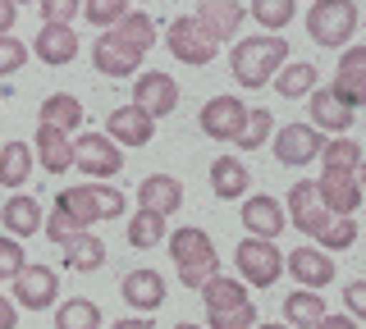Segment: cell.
<instances>
[{
	"instance_id": "cell-1",
	"label": "cell",
	"mask_w": 366,
	"mask_h": 329,
	"mask_svg": "<svg viewBox=\"0 0 366 329\" xmlns=\"http://www.w3.org/2000/svg\"><path fill=\"white\" fill-rule=\"evenodd\" d=\"M289 41L284 37H243L234 41V55H229V74H234L238 87H247V92H257V87H266L274 74L289 64Z\"/></svg>"
},
{
	"instance_id": "cell-20",
	"label": "cell",
	"mask_w": 366,
	"mask_h": 329,
	"mask_svg": "<svg viewBox=\"0 0 366 329\" xmlns=\"http://www.w3.org/2000/svg\"><path fill=\"white\" fill-rule=\"evenodd\" d=\"M137 201H142L137 211H152L160 220H169V215L183 206V183L174 174H147L142 183H137Z\"/></svg>"
},
{
	"instance_id": "cell-32",
	"label": "cell",
	"mask_w": 366,
	"mask_h": 329,
	"mask_svg": "<svg viewBox=\"0 0 366 329\" xmlns=\"http://www.w3.org/2000/svg\"><path fill=\"white\" fill-rule=\"evenodd\" d=\"M316 78L320 74H316L312 60H289L280 74L270 78V83H274V92H280L284 101H297V96H312L316 92Z\"/></svg>"
},
{
	"instance_id": "cell-25",
	"label": "cell",
	"mask_w": 366,
	"mask_h": 329,
	"mask_svg": "<svg viewBox=\"0 0 366 329\" xmlns=\"http://www.w3.org/2000/svg\"><path fill=\"white\" fill-rule=\"evenodd\" d=\"M280 311H284V325H289V329H316V325L330 315V306H325V298H320V293L293 288L289 298H284Z\"/></svg>"
},
{
	"instance_id": "cell-4",
	"label": "cell",
	"mask_w": 366,
	"mask_h": 329,
	"mask_svg": "<svg viewBox=\"0 0 366 329\" xmlns=\"http://www.w3.org/2000/svg\"><path fill=\"white\" fill-rule=\"evenodd\" d=\"M362 24V9L352 0H316L307 5V32L316 46H348Z\"/></svg>"
},
{
	"instance_id": "cell-9",
	"label": "cell",
	"mask_w": 366,
	"mask_h": 329,
	"mask_svg": "<svg viewBox=\"0 0 366 329\" xmlns=\"http://www.w3.org/2000/svg\"><path fill=\"white\" fill-rule=\"evenodd\" d=\"M129 106H137L147 119H165V115L179 110V83L165 69H147V74H137Z\"/></svg>"
},
{
	"instance_id": "cell-8",
	"label": "cell",
	"mask_w": 366,
	"mask_h": 329,
	"mask_svg": "<svg viewBox=\"0 0 366 329\" xmlns=\"http://www.w3.org/2000/svg\"><path fill=\"white\" fill-rule=\"evenodd\" d=\"M74 169H83L92 183H101V178H114L124 169V151L106 133H83V138L74 142Z\"/></svg>"
},
{
	"instance_id": "cell-28",
	"label": "cell",
	"mask_w": 366,
	"mask_h": 329,
	"mask_svg": "<svg viewBox=\"0 0 366 329\" xmlns=\"http://www.w3.org/2000/svg\"><path fill=\"white\" fill-rule=\"evenodd\" d=\"M110 37H119L129 51H137V55L147 60V51L156 46V19L147 14V9H129V14H124L119 24L110 28Z\"/></svg>"
},
{
	"instance_id": "cell-22",
	"label": "cell",
	"mask_w": 366,
	"mask_h": 329,
	"mask_svg": "<svg viewBox=\"0 0 366 329\" xmlns=\"http://www.w3.org/2000/svg\"><path fill=\"white\" fill-rule=\"evenodd\" d=\"M307 101H312V128H325L330 138H343V128H352V119H357V110H348L330 87H316Z\"/></svg>"
},
{
	"instance_id": "cell-41",
	"label": "cell",
	"mask_w": 366,
	"mask_h": 329,
	"mask_svg": "<svg viewBox=\"0 0 366 329\" xmlns=\"http://www.w3.org/2000/svg\"><path fill=\"white\" fill-rule=\"evenodd\" d=\"M206 329H257V306H234V311H215L206 315Z\"/></svg>"
},
{
	"instance_id": "cell-49",
	"label": "cell",
	"mask_w": 366,
	"mask_h": 329,
	"mask_svg": "<svg viewBox=\"0 0 366 329\" xmlns=\"http://www.w3.org/2000/svg\"><path fill=\"white\" fill-rule=\"evenodd\" d=\"M110 329H156L152 315H124V320H114Z\"/></svg>"
},
{
	"instance_id": "cell-39",
	"label": "cell",
	"mask_w": 366,
	"mask_h": 329,
	"mask_svg": "<svg viewBox=\"0 0 366 329\" xmlns=\"http://www.w3.org/2000/svg\"><path fill=\"white\" fill-rule=\"evenodd\" d=\"M78 14H83L92 28L110 32L124 14H129V5H124V0H83V5H78Z\"/></svg>"
},
{
	"instance_id": "cell-29",
	"label": "cell",
	"mask_w": 366,
	"mask_h": 329,
	"mask_svg": "<svg viewBox=\"0 0 366 329\" xmlns=\"http://www.w3.org/2000/svg\"><path fill=\"white\" fill-rule=\"evenodd\" d=\"M320 174H362V146L352 138H325L320 142Z\"/></svg>"
},
{
	"instance_id": "cell-2",
	"label": "cell",
	"mask_w": 366,
	"mask_h": 329,
	"mask_svg": "<svg viewBox=\"0 0 366 329\" xmlns=\"http://www.w3.org/2000/svg\"><path fill=\"white\" fill-rule=\"evenodd\" d=\"M169 238V260H174L183 288H202L211 275H220V252H215L211 233L197 229V224H183V229L165 233Z\"/></svg>"
},
{
	"instance_id": "cell-43",
	"label": "cell",
	"mask_w": 366,
	"mask_h": 329,
	"mask_svg": "<svg viewBox=\"0 0 366 329\" xmlns=\"http://www.w3.org/2000/svg\"><path fill=\"white\" fill-rule=\"evenodd\" d=\"M41 229H46V238H51V243H69V238H78V233H83V229H78V224L74 220H69V215H60V211H51V215H46V220H41Z\"/></svg>"
},
{
	"instance_id": "cell-50",
	"label": "cell",
	"mask_w": 366,
	"mask_h": 329,
	"mask_svg": "<svg viewBox=\"0 0 366 329\" xmlns=\"http://www.w3.org/2000/svg\"><path fill=\"white\" fill-rule=\"evenodd\" d=\"M316 329H357V320H348V315H335V311H330Z\"/></svg>"
},
{
	"instance_id": "cell-26",
	"label": "cell",
	"mask_w": 366,
	"mask_h": 329,
	"mask_svg": "<svg viewBox=\"0 0 366 329\" xmlns=\"http://www.w3.org/2000/svg\"><path fill=\"white\" fill-rule=\"evenodd\" d=\"M211 188H215V197H220V201H238V197H247V188H252L247 165L238 161V156H220V161L211 165Z\"/></svg>"
},
{
	"instance_id": "cell-17",
	"label": "cell",
	"mask_w": 366,
	"mask_h": 329,
	"mask_svg": "<svg viewBox=\"0 0 366 329\" xmlns=\"http://www.w3.org/2000/svg\"><path fill=\"white\" fill-rule=\"evenodd\" d=\"M119 293H124V302H129V311H160V306H165V275H156L152 265L147 270H129V275H124V283H119Z\"/></svg>"
},
{
	"instance_id": "cell-37",
	"label": "cell",
	"mask_w": 366,
	"mask_h": 329,
	"mask_svg": "<svg viewBox=\"0 0 366 329\" xmlns=\"http://www.w3.org/2000/svg\"><path fill=\"white\" fill-rule=\"evenodd\" d=\"M247 14L257 19L261 28H270V37H280V28H284V24H293L297 5H293V0H252Z\"/></svg>"
},
{
	"instance_id": "cell-36",
	"label": "cell",
	"mask_w": 366,
	"mask_h": 329,
	"mask_svg": "<svg viewBox=\"0 0 366 329\" xmlns=\"http://www.w3.org/2000/svg\"><path fill=\"white\" fill-rule=\"evenodd\" d=\"M274 138V115L266 106H257V110H247V123H243V133L234 138V146L238 151H261Z\"/></svg>"
},
{
	"instance_id": "cell-19",
	"label": "cell",
	"mask_w": 366,
	"mask_h": 329,
	"mask_svg": "<svg viewBox=\"0 0 366 329\" xmlns=\"http://www.w3.org/2000/svg\"><path fill=\"white\" fill-rule=\"evenodd\" d=\"M284 201H274L266 197V192H257V197H247L243 201V229L252 238H261V243H274V238L284 233Z\"/></svg>"
},
{
	"instance_id": "cell-16",
	"label": "cell",
	"mask_w": 366,
	"mask_h": 329,
	"mask_svg": "<svg viewBox=\"0 0 366 329\" xmlns=\"http://www.w3.org/2000/svg\"><path fill=\"white\" fill-rule=\"evenodd\" d=\"M284 265L293 270V279L302 283L307 293H320V288H330V283H335V260H330L325 252H320V247H293L289 256H284Z\"/></svg>"
},
{
	"instance_id": "cell-38",
	"label": "cell",
	"mask_w": 366,
	"mask_h": 329,
	"mask_svg": "<svg viewBox=\"0 0 366 329\" xmlns=\"http://www.w3.org/2000/svg\"><path fill=\"white\" fill-rule=\"evenodd\" d=\"M156 243H165V220L152 211H137L133 220H129V247H156Z\"/></svg>"
},
{
	"instance_id": "cell-24",
	"label": "cell",
	"mask_w": 366,
	"mask_h": 329,
	"mask_svg": "<svg viewBox=\"0 0 366 329\" xmlns=\"http://www.w3.org/2000/svg\"><path fill=\"white\" fill-rule=\"evenodd\" d=\"M32 51H37V60L41 64H51V69H60V64H69L78 55V32L74 28H55V24H46L37 32V41H32Z\"/></svg>"
},
{
	"instance_id": "cell-15",
	"label": "cell",
	"mask_w": 366,
	"mask_h": 329,
	"mask_svg": "<svg viewBox=\"0 0 366 329\" xmlns=\"http://www.w3.org/2000/svg\"><path fill=\"white\" fill-rule=\"evenodd\" d=\"M316 192H320V201H325V211L335 215V220H357L362 178H352V174H320Z\"/></svg>"
},
{
	"instance_id": "cell-14",
	"label": "cell",
	"mask_w": 366,
	"mask_h": 329,
	"mask_svg": "<svg viewBox=\"0 0 366 329\" xmlns=\"http://www.w3.org/2000/svg\"><path fill=\"white\" fill-rule=\"evenodd\" d=\"M192 19H197V28L220 46V41L238 37V28H243V19H247V5H234V0H206V5L192 9Z\"/></svg>"
},
{
	"instance_id": "cell-47",
	"label": "cell",
	"mask_w": 366,
	"mask_h": 329,
	"mask_svg": "<svg viewBox=\"0 0 366 329\" xmlns=\"http://www.w3.org/2000/svg\"><path fill=\"white\" fill-rule=\"evenodd\" d=\"M14 325H19V311H14V302L0 293V329H14Z\"/></svg>"
},
{
	"instance_id": "cell-5",
	"label": "cell",
	"mask_w": 366,
	"mask_h": 329,
	"mask_svg": "<svg viewBox=\"0 0 366 329\" xmlns=\"http://www.w3.org/2000/svg\"><path fill=\"white\" fill-rule=\"evenodd\" d=\"M234 265H238V283L243 288H270L284 270V256L274 243H261V238H243L234 252Z\"/></svg>"
},
{
	"instance_id": "cell-30",
	"label": "cell",
	"mask_w": 366,
	"mask_h": 329,
	"mask_svg": "<svg viewBox=\"0 0 366 329\" xmlns=\"http://www.w3.org/2000/svg\"><path fill=\"white\" fill-rule=\"evenodd\" d=\"M197 293H202V302H206V315L234 311V306H247V288H243L234 275H211Z\"/></svg>"
},
{
	"instance_id": "cell-33",
	"label": "cell",
	"mask_w": 366,
	"mask_h": 329,
	"mask_svg": "<svg viewBox=\"0 0 366 329\" xmlns=\"http://www.w3.org/2000/svg\"><path fill=\"white\" fill-rule=\"evenodd\" d=\"M64 265L74 270V275H92V270L106 265V243H101L97 233H78L64 243Z\"/></svg>"
},
{
	"instance_id": "cell-35",
	"label": "cell",
	"mask_w": 366,
	"mask_h": 329,
	"mask_svg": "<svg viewBox=\"0 0 366 329\" xmlns=\"http://www.w3.org/2000/svg\"><path fill=\"white\" fill-rule=\"evenodd\" d=\"M55 329H101V306L92 298H69L55 311Z\"/></svg>"
},
{
	"instance_id": "cell-23",
	"label": "cell",
	"mask_w": 366,
	"mask_h": 329,
	"mask_svg": "<svg viewBox=\"0 0 366 329\" xmlns=\"http://www.w3.org/2000/svg\"><path fill=\"white\" fill-rule=\"evenodd\" d=\"M41 206H37V197H23V192H14V197L0 206V224H5V233L14 238H37V229H41Z\"/></svg>"
},
{
	"instance_id": "cell-45",
	"label": "cell",
	"mask_w": 366,
	"mask_h": 329,
	"mask_svg": "<svg viewBox=\"0 0 366 329\" xmlns=\"http://www.w3.org/2000/svg\"><path fill=\"white\" fill-rule=\"evenodd\" d=\"M41 19L46 24H55V28H64V19H74L78 14V0H41Z\"/></svg>"
},
{
	"instance_id": "cell-12",
	"label": "cell",
	"mask_w": 366,
	"mask_h": 329,
	"mask_svg": "<svg viewBox=\"0 0 366 329\" xmlns=\"http://www.w3.org/2000/svg\"><path fill=\"white\" fill-rule=\"evenodd\" d=\"M274 161L280 165H289V169H297V165H312L316 156H320V133L312 128V123H284V128H274Z\"/></svg>"
},
{
	"instance_id": "cell-10",
	"label": "cell",
	"mask_w": 366,
	"mask_h": 329,
	"mask_svg": "<svg viewBox=\"0 0 366 329\" xmlns=\"http://www.w3.org/2000/svg\"><path fill=\"white\" fill-rule=\"evenodd\" d=\"M60 302V275L51 265H23L14 275V306L28 311H46V306Z\"/></svg>"
},
{
	"instance_id": "cell-18",
	"label": "cell",
	"mask_w": 366,
	"mask_h": 329,
	"mask_svg": "<svg viewBox=\"0 0 366 329\" xmlns=\"http://www.w3.org/2000/svg\"><path fill=\"white\" fill-rule=\"evenodd\" d=\"M92 64H97V74H106V78H137V74H142V55L129 51L119 37H110V32L97 37V46H92Z\"/></svg>"
},
{
	"instance_id": "cell-42",
	"label": "cell",
	"mask_w": 366,
	"mask_h": 329,
	"mask_svg": "<svg viewBox=\"0 0 366 329\" xmlns=\"http://www.w3.org/2000/svg\"><path fill=\"white\" fill-rule=\"evenodd\" d=\"M23 64H28V46L9 32V37H0V78H9V74H19Z\"/></svg>"
},
{
	"instance_id": "cell-11",
	"label": "cell",
	"mask_w": 366,
	"mask_h": 329,
	"mask_svg": "<svg viewBox=\"0 0 366 329\" xmlns=\"http://www.w3.org/2000/svg\"><path fill=\"white\" fill-rule=\"evenodd\" d=\"M197 123H202V133L206 138H215V142H234L238 133H243V123H247V106L238 96H211L202 106V115H197Z\"/></svg>"
},
{
	"instance_id": "cell-46",
	"label": "cell",
	"mask_w": 366,
	"mask_h": 329,
	"mask_svg": "<svg viewBox=\"0 0 366 329\" xmlns=\"http://www.w3.org/2000/svg\"><path fill=\"white\" fill-rule=\"evenodd\" d=\"M343 306H348V311H343L348 320H362L366 315V283L362 279H352L348 288H343Z\"/></svg>"
},
{
	"instance_id": "cell-6",
	"label": "cell",
	"mask_w": 366,
	"mask_h": 329,
	"mask_svg": "<svg viewBox=\"0 0 366 329\" xmlns=\"http://www.w3.org/2000/svg\"><path fill=\"white\" fill-rule=\"evenodd\" d=\"M165 46H169V55H174L179 64H192V69L211 64V60H215V51H220V46H215V41L197 28V19H192V14L169 19V28H165Z\"/></svg>"
},
{
	"instance_id": "cell-27",
	"label": "cell",
	"mask_w": 366,
	"mask_h": 329,
	"mask_svg": "<svg viewBox=\"0 0 366 329\" xmlns=\"http://www.w3.org/2000/svg\"><path fill=\"white\" fill-rule=\"evenodd\" d=\"M41 128H55L69 138V128H83V101L74 92H51L41 101Z\"/></svg>"
},
{
	"instance_id": "cell-44",
	"label": "cell",
	"mask_w": 366,
	"mask_h": 329,
	"mask_svg": "<svg viewBox=\"0 0 366 329\" xmlns=\"http://www.w3.org/2000/svg\"><path fill=\"white\" fill-rule=\"evenodd\" d=\"M23 265H28V260H23V243H14V238H0V279H14Z\"/></svg>"
},
{
	"instance_id": "cell-52",
	"label": "cell",
	"mask_w": 366,
	"mask_h": 329,
	"mask_svg": "<svg viewBox=\"0 0 366 329\" xmlns=\"http://www.w3.org/2000/svg\"><path fill=\"white\" fill-rule=\"evenodd\" d=\"M174 329H202V325H188V320H183V325H174Z\"/></svg>"
},
{
	"instance_id": "cell-51",
	"label": "cell",
	"mask_w": 366,
	"mask_h": 329,
	"mask_svg": "<svg viewBox=\"0 0 366 329\" xmlns=\"http://www.w3.org/2000/svg\"><path fill=\"white\" fill-rule=\"evenodd\" d=\"M257 329H289V325H257Z\"/></svg>"
},
{
	"instance_id": "cell-40",
	"label": "cell",
	"mask_w": 366,
	"mask_h": 329,
	"mask_svg": "<svg viewBox=\"0 0 366 329\" xmlns=\"http://www.w3.org/2000/svg\"><path fill=\"white\" fill-rule=\"evenodd\" d=\"M316 243L325 247V256H330V252H348V247L357 243V220H335L325 233L316 238Z\"/></svg>"
},
{
	"instance_id": "cell-21",
	"label": "cell",
	"mask_w": 366,
	"mask_h": 329,
	"mask_svg": "<svg viewBox=\"0 0 366 329\" xmlns=\"http://www.w3.org/2000/svg\"><path fill=\"white\" fill-rule=\"evenodd\" d=\"M106 128H110L106 138L119 146V151H124V146H147V142L156 138V119H147L137 106H119V110H110Z\"/></svg>"
},
{
	"instance_id": "cell-31",
	"label": "cell",
	"mask_w": 366,
	"mask_h": 329,
	"mask_svg": "<svg viewBox=\"0 0 366 329\" xmlns=\"http://www.w3.org/2000/svg\"><path fill=\"white\" fill-rule=\"evenodd\" d=\"M46 174H64L69 165H74V138H64V133L55 128H37V156H32Z\"/></svg>"
},
{
	"instance_id": "cell-48",
	"label": "cell",
	"mask_w": 366,
	"mask_h": 329,
	"mask_svg": "<svg viewBox=\"0 0 366 329\" xmlns=\"http://www.w3.org/2000/svg\"><path fill=\"white\" fill-rule=\"evenodd\" d=\"M14 19H19V9L9 5V0H0V37H9V28H14Z\"/></svg>"
},
{
	"instance_id": "cell-13",
	"label": "cell",
	"mask_w": 366,
	"mask_h": 329,
	"mask_svg": "<svg viewBox=\"0 0 366 329\" xmlns=\"http://www.w3.org/2000/svg\"><path fill=\"white\" fill-rule=\"evenodd\" d=\"M330 92L348 110L366 106V46H348L339 55V74H335V83H330Z\"/></svg>"
},
{
	"instance_id": "cell-7",
	"label": "cell",
	"mask_w": 366,
	"mask_h": 329,
	"mask_svg": "<svg viewBox=\"0 0 366 329\" xmlns=\"http://www.w3.org/2000/svg\"><path fill=\"white\" fill-rule=\"evenodd\" d=\"M289 211H284V220H293V229L297 233H307V238H320L335 224V215L325 211V201H320V192H316V178H302V183H293L289 197Z\"/></svg>"
},
{
	"instance_id": "cell-34",
	"label": "cell",
	"mask_w": 366,
	"mask_h": 329,
	"mask_svg": "<svg viewBox=\"0 0 366 329\" xmlns=\"http://www.w3.org/2000/svg\"><path fill=\"white\" fill-rule=\"evenodd\" d=\"M32 174V146L28 142H5L0 146V188L19 192Z\"/></svg>"
},
{
	"instance_id": "cell-3",
	"label": "cell",
	"mask_w": 366,
	"mask_h": 329,
	"mask_svg": "<svg viewBox=\"0 0 366 329\" xmlns=\"http://www.w3.org/2000/svg\"><path fill=\"white\" fill-rule=\"evenodd\" d=\"M124 201H129V197H124L119 188H110V183H78V188H64L60 197H55V211L69 215L83 233H92V224L119 220Z\"/></svg>"
}]
</instances>
